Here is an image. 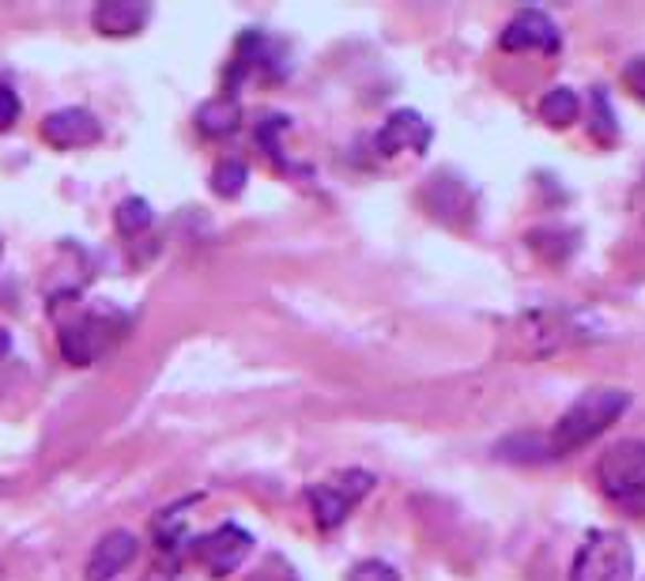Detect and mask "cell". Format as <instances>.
<instances>
[{"instance_id":"11","label":"cell","mask_w":645,"mask_h":581,"mask_svg":"<svg viewBox=\"0 0 645 581\" xmlns=\"http://www.w3.org/2000/svg\"><path fill=\"white\" fill-rule=\"evenodd\" d=\"M42 141L50 147H61V152H69V147H91V144L103 141V125H98L95 114H87V110L64 106V110L45 114Z\"/></svg>"},{"instance_id":"12","label":"cell","mask_w":645,"mask_h":581,"mask_svg":"<svg viewBox=\"0 0 645 581\" xmlns=\"http://www.w3.org/2000/svg\"><path fill=\"white\" fill-rule=\"evenodd\" d=\"M136 537L133 532H125V529H114V532H106L103 540L91 548V559H87V570H84V578L87 581H114L122 570L133 567V559H136Z\"/></svg>"},{"instance_id":"20","label":"cell","mask_w":645,"mask_h":581,"mask_svg":"<svg viewBox=\"0 0 645 581\" xmlns=\"http://www.w3.org/2000/svg\"><path fill=\"white\" fill-rule=\"evenodd\" d=\"M623 87L631 91L638 103H645V58H631L623 64Z\"/></svg>"},{"instance_id":"17","label":"cell","mask_w":645,"mask_h":581,"mask_svg":"<svg viewBox=\"0 0 645 581\" xmlns=\"http://www.w3.org/2000/svg\"><path fill=\"white\" fill-rule=\"evenodd\" d=\"M246 178H250V170H246L242 163H219L216 174H211V189L223 200H235L238 193L246 189Z\"/></svg>"},{"instance_id":"3","label":"cell","mask_w":645,"mask_h":581,"mask_svg":"<svg viewBox=\"0 0 645 581\" xmlns=\"http://www.w3.org/2000/svg\"><path fill=\"white\" fill-rule=\"evenodd\" d=\"M377 479L363 468H344V473L321 479V484H310L306 487V498H310V510H313V521L318 529H340L347 521V513L363 502L366 495L374 491Z\"/></svg>"},{"instance_id":"18","label":"cell","mask_w":645,"mask_h":581,"mask_svg":"<svg viewBox=\"0 0 645 581\" xmlns=\"http://www.w3.org/2000/svg\"><path fill=\"white\" fill-rule=\"evenodd\" d=\"M593 110L596 114L589 117V133H593L601 144H612L615 141V122H612V110H607V95L601 87L593 91Z\"/></svg>"},{"instance_id":"9","label":"cell","mask_w":645,"mask_h":581,"mask_svg":"<svg viewBox=\"0 0 645 581\" xmlns=\"http://www.w3.org/2000/svg\"><path fill=\"white\" fill-rule=\"evenodd\" d=\"M430 141H435V128H430L427 117L416 114V110H393L374 136L382 155H404V152L423 155L430 147Z\"/></svg>"},{"instance_id":"23","label":"cell","mask_w":645,"mask_h":581,"mask_svg":"<svg viewBox=\"0 0 645 581\" xmlns=\"http://www.w3.org/2000/svg\"><path fill=\"white\" fill-rule=\"evenodd\" d=\"M0 253H4V246H0Z\"/></svg>"},{"instance_id":"13","label":"cell","mask_w":645,"mask_h":581,"mask_svg":"<svg viewBox=\"0 0 645 581\" xmlns=\"http://www.w3.org/2000/svg\"><path fill=\"white\" fill-rule=\"evenodd\" d=\"M152 20V8L141 0H103L91 12V23L106 34V39H128V34L144 31V23Z\"/></svg>"},{"instance_id":"1","label":"cell","mask_w":645,"mask_h":581,"mask_svg":"<svg viewBox=\"0 0 645 581\" xmlns=\"http://www.w3.org/2000/svg\"><path fill=\"white\" fill-rule=\"evenodd\" d=\"M626 408H631V393L626 390H615V385L585 390L559 415L555 430H551V438H548V454L566 457V454H574V449L589 446V442H596Z\"/></svg>"},{"instance_id":"22","label":"cell","mask_w":645,"mask_h":581,"mask_svg":"<svg viewBox=\"0 0 645 581\" xmlns=\"http://www.w3.org/2000/svg\"><path fill=\"white\" fill-rule=\"evenodd\" d=\"M8 344H12V340H8V332H4V329H0V355H4V352H8Z\"/></svg>"},{"instance_id":"15","label":"cell","mask_w":645,"mask_h":581,"mask_svg":"<svg viewBox=\"0 0 645 581\" xmlns=\"http://www.w3.org/2000/svg\"><path fill=\"white\" fill-rule=\"evenodd\" d=\"M540 117L551 128H570L578 117H582V98H578L570 87H551L548 95L540 98Z\"/></svg>"},{"instance_id":"2","label":"cell","mask_w":645,"mask_h":581,"mask_svg":"<svg viewBox=\"0 0 645 581\" xmlns=\"http://www.w3.org/2000/svg\"><path fill=\"white\" fill-rule=\"evenodd\" d=\"M634 578V551L623 532L596 529L582 540L570 567V581H631Z\"/></svg>"},{"instance_id":"7","label":"cell","mask_w":645,"mask_h":581,"mask_svg":"<svg viewBox=\"0 0 645 581\" xmlns=\"http://www.w3.org/2000/svg\"><path fill=\"white\" fill-rule=\"evenodd\" d=\"M521 329H524V340L537 355H548L555 347H570V344H582L589 340V332L582 325L574 310H555V307H543V310H532L521 318Z\"/></svg>"},{"instance_id":"19","label":"cell","mask_w":645,"mask_h":581,"mask_svg":"<svg viewBox=\"0 0 645 581\" xmlns=\"http://www.w3.org/2000/svg\"><path fill=\"white\" fill-rule=\"evenodd\" d=\"M347 581H400V574H396L389 562H382V559H363V562H355V567L347 570Z\"/></svg>"},{"instance_id":"8","label":"cell","mask_w":645,"mask_h":581,"mask_svg":"<svg viewBox=\"0 0 645 581\" xmlns=\"http://www.w3.org/2000/svg\"><path fill=\"white\" fill-rule=\"evenodd\" d=\"M499 45L506 53H559L562 39H559L555 20H551L548 12H540V8H521V12L502 27Z\"/></svg>"},{"instance_id":"16","label":"cell","mask_w":645,"mask_h":581,"mask_svg":"<svg viewBox=\"0 0 645 581\" xmlns=\"http://www.w3.org/2000/svg\"><path fill=\"white\" fill-rule=\"evenodd\" d=\"M114 224L122 235H141V230H147L155 224V211L152 205H147L144 197H128L117 205V216H114Z\"/></svg>"},{"instance_id":"10","label":"cell","mask_w":645,"mask_h":581,"mask_svg":"<svg viewBox=\"0 0 645 581\" xmlns=\"http://www.w3.org/2000/svg\"><path fill=\"white\" fill-rule=\"evenodd\" d=\"M253 551V537L246 529H238V525H219L211 537H205L197 543V556L200 562L208 567L211 578H230L238 567H242V559Z\"/></svg>"},{"instance_id":"14","label":"cell","mask_w":645,"mask_h":581,"mask_svg":"<svg viewBox=\"0 0 645 581\" xmlns=\"http://www.w3.org/2000/svg\"><path fill=\"white\" fill-rule=\"evenodd\" d=\"M197 128L211 141H227V136H235L238 128H242V106H238V98L230 95H219L211 98L197 110Z\"/></svg>"},{"instance_id":"4","label":"cell","mask_w":645,"mask_h":581,"mask_svg":"<svg viewBox=\"0 0 645 581\" xmlns=\"http://www.w3.org/2000/svg\"><path fill=\"white\" fill-rule=\"evenodd\" d=\"M596 484L623 506H645V442L626 438L596 460Z\"/></svg>"},{"instance_id":"6","label":"cell","mask_w":645,"mask_h":581,"mask_svg":"<svg viewBox=\"0 0 645 581\" xmlns=\"http://www.w3.org/2000/svg\"><path fill=\"white\" fill-rule=\"evenodd\" d=\"M423 205L435 219H441L446 227H472L476 219V193L468 189L465 178H457L454 170L430 174L427 186H423Z\"/></svg>"},{"instance_id":"5","label":"cell","mask_w":645,"mask_h":581,"mask_svg":"<svg viewBox=\"0 0 645 581\" xmlns=\"http://www.w3.org/2000/svg\"><path fill=\"white\" fill-rule=\"evenodd\" d=\"M117 336H122V321L114 313H80L58 332V344L72 366H91L117 344Z\"/></svg>"},{"instance_id":"21","label":"cell","mask_w":645,"mask_h":581,"mask_svg":"<svg viewBox=\"0 0 645 581\" xmlns=\"http://www.w3.org/2000/svg\"><path fill=\"white\" fill-rule=\"evenodd\" d=\"M15 122H20V98H15V91L0 87V133H8Z\"/></svg>"}]
</instances>
